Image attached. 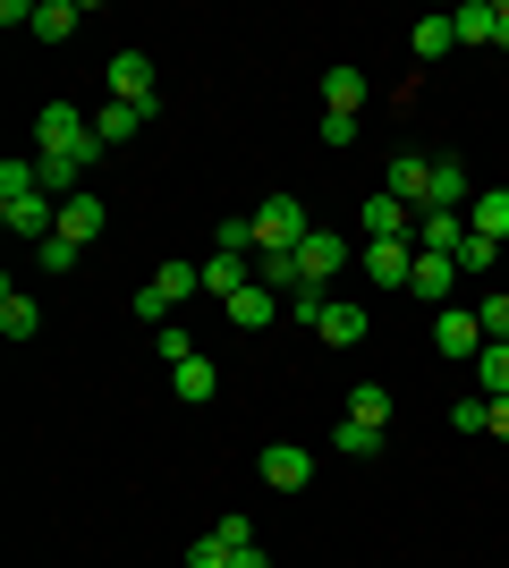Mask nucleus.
<instances>
[{"label": "nucleus", "instance_id": "obj_1", "mask_svg": "<svg viewBox=\"0 0 509 568\" xmlns=\"http://www.w3.org/2000/svg\"><path fill=\"white\" fill-rule=\"evenodd\" d=\"M94 153H102V136H94V119L77 111V102H43V111H34V162L85 170Z\"/></svg>", "mask_w": 509, "mask_h": 568}, {"label": "nucleus", "instance_id": "obj_2", "mask_svg": "<svg viewBox=\"0 0 509 568\" xmlns=\"http://www.w3.org/2000/svg\"><path fill=\"white\" fill-rule=\"evenodd\" d=\"M187 297H204V263H162V272L136 288V323H153V332H162Z\"/></svg>", "mask_w": 509, "mask_h": 568}, {"label": "nucleus", "instance_id": "obj_3", "mask_svg": "<svg viewBox=\"0 0 509 568\" xmlns=\"http://www.w3.org/2000/svg\"><path fill=\"white\" fill-rule=\"evenodd\" d=\"M246 221H255V255H297V246L315 237V221H306V204H297V195H264Z\"/></svg>", "mask_w": 509, "mask_h": 568}, {"label": "nucleus", "instance_id": "obj_4", "mask_svg": "<svg viewBox=\"0 0 509 568\" xmlns=\"http://www.w3.org/2000/svg\"><path fill=\"white\" fill-rule=\"evenodd\" d=\"M102 85H111V102H128V111L153 119V51H111V69H102Z\"/></svg>", "mask_w": 509, "mask_h": 568}, {"label": "nucleus", "instance_id": "obj_5", "mask_svg": "<svg viewBox=\"0 0 509 568\" xmlns=\"http://www.w3.org/2000/svg\"><path fill=\"white\" fill-rule=\"evenodd\" d=\"M434 348L450 356V365H476V356H485V323H476V306H441L434 314Z\"/></svg>", "mask_w": 509, "mask_h": 568}, {"label": "nucleus", "instance_id": "obj_6", "mask_svg": "<svg viewBox=\"0 0 509 568\" xmlns=\"http://www.w3.org/2000/svg\"><path fill=\"white\" fill-rule=\"evenodd\" d=\"M365 281L374 288H408L416 281V237H365Z\"/></svg>", "mask_w": 509, "mask_h": 568}, {"label": "nucleus", "instance_id": "obj_7", "mask_svg": "<svg viewBox=\"0 0 509 568\" xmlns=\"http://www.w3.org/2000/svg\"><path fill=\"white\" fill-rule=\"evenodd\" d=\"M339 263H348V237H339V230H315L306 246H297V288H332Z\"/></svg>", "mask_w": 509, "mask_h": 568}, {"label": "nucleus", "instance_id": "obj_8", "mask_svg": "<svg viewBox=\"0 0 509 568\" xmlns=\"http://www.w3.org/2000/svg\"><path fill=\"white\" fill-rule=\"evenodd\" d=\"M383 195H399L408 213H434V162H425V153H399L390 179H383Z\"/></svg>", "mask_w": 509, "mask_h": 568}, {"label": "nucleus", "instance_id": "obj_9", "mask_svg": "<svg viewBox=\"0 0 509 568\" xmlns=\"http://www.w3.org/2000/svg\"><path fill=\"white\" fill-rule=\"evenodd\" d=\"M264 484H272V493H306V484H315V450L272 442V450H264Z\"/></svg>", "mask_w": 509, "mask_h": 568}, {"label": "nucleus", "instance_id": "obj_10", "mask_svg": "<svg viewBox=\"0 0 509 568\" xmlns=\"http://www.w3.org/2000/svg\"><path fill=\"white\" fill-rule=\"evenodd\" d=\"M102 221H111V213H102V195L85 187V195H69V204H60V230H51V237H69V246H94Z\"/></svg>", "mask_w": 509, "mask_h": 568}, {"label": "nucleus", "instance_id": "obj_11", "mask_svg": "<svg viewBox=\"0 0 509 568\" xmlns=\"http://www.w3.org/2000/svg\"><path fill=\"white\" fill-rule=\"evenodd\" d=\"M230 323H238V332H264V323H281V288H264V281H246L238 297H230Z\"/></svg>", "mask_w": 509, "mask_h": 568}, {"label": "nucleus", "instance_id": "obj_12", "mask_svg": "<svg viewBox=\"0 0 509 568\" xmlns=\"http://www.w3.org/2000/svg\"><path fill=\"white\" fill-rule=\"evenodd\" d=\"M467 281V272H459V263H450V255H425V246H416V297H425V306H441V297H450V288H459Z\"/></svg>", "mask_w": 509, "mask_h": 568}, {"label": "nucleus", "instance_id": "obj_13", "mask_svg": "<svg viewBox=\"0 0 509 568\" xmlns=\"http://www.w3.org/2000/svg\"><path fill=\"white\" fill-rule=\"evenodd\" d=\"M170 390H179V399H187V407H204V399H213V390H221V365H213V356H204V348H195L187 365H170Z\"/></svg>", "mask_w": 509, "mask_h": 568}, {"label": "nucleus", "instance_id": "obj_14", "mask_svg": "<svg viewBox=\"0 0 509 568\" xmlns=\"http://www.w3.org/2000/svg\"><path fill=\"white\" fill-rule=\"evenodd\" d=\"M365 332H374V314H365L357 297H332V306H323V339H332V348H357Z\"/></svg>", "mask_w": 509, "mask_h": 568}, {"label": "nucleus", "instance_id": "obj_15", "mask_svg": "<svg viewBox=\"0 0 509 568\" xmlns=\"http://www.w3.org/2000/svg\"><path fill=\"white\" fill-rule=\"evenodd\" d=\"M416 246H425V255H459L467 246V213H416Z\"/></svg>", "mask_w": 509, "mask_h": 568}, {"label": "nucleus", "instance_id": "obj_16", "mask_svg": "<svg viewBox=\"0 0 509 568\" xmlns=\"http://www.w3.org/2000/svg\"><path fill=\"white\" fill-rule=\"evenodd\" d=\"M365 237H416V213L399 204V195H365Z\"/></svg>", "mask_w": 509, "mask_h": 568}, {"label": "nucleus", "instance_id": "obj_17", "mask_svg": "<svg viewBox=\"0 0 509 568\" xmlns=\"http://www.w3.org/2000/svg\"><path fill=\"white\" fill-rule=\"evenodd\" d=\"M246 281H255V255H213L204 263V297H221V306H230Z\"/></svg>", "mask_w": 509, "mask_h": 568}, {"label": "nucleus", "instance_id": "obj_18", "mask_svg": "<svg viewBox=\"0 0 509 568\" xmlns=\"http://www.w3.org/2000/svg\"><path fill=\"white\" fill-rule=\"evenodd\" d=\"M467 230L501 246V237H509V187H485V195H476V204H467Z\"/></svg>", "mask_w": 509, "mask_h": 568}, {"label": "nucleus", "instance_id": "obj_19", "mask_svg": "<svg viewBox=\"0 0 509 568\" xmlns=\"http://www.w3.org/2000/svg\"><path fill=\"white\" fill-rule=\"evenodd\" d=\"M408 43H416V69H434V60H450V51H459V26H450V18H425Z\"/></svg>", "mask_w": 509, "mask_h": 568}, {"label": "nucleus", "instance_id": "obj_20", "mask_svg": "<svg viewBox=\"0 0 509 568\" xmlns=\"http://www.w3.org/2000/svg\"><path fill=\"white\" fill-rule=\"evenodd\" d=\"M0 332H9V339H34V332H43V306H34V297H18V281L0 288Z\"/></svg>", "mask_w": 509, "mask_h": 568}, {"label": "nucleus", "instance_id": "obj_21", "mask_svg": "<svg viewBox=\"0 0 509 568\" xmlns=\"http://www.w3.org/2000/svg\"><path fill=\"white\" fill-rule=\"evenodd\" d=\"M77 26H85V9H77V0H34V34H43V43H69Z\"/></svg>", "mask_w": 509, "mask_h": 568}, {"label": "nucleus", "instance_id": "obj_22", "mask_svg": "<svg viewBox=\"0 0 509 568\" xmlns=\"http://www.w3.org/2000/svg\"><path fill=\"white\" fill-rule=\"evenodd\" d=\"M348 425L390 433V390H383V382H357V390H348Z\"/></svg>", "mask_w": 509, "mask_h": 568}, {"label": "nucleus", "instance_id": "obj_23", "mask_svg": "<svg viewBox=\"0 0 509 568\" xmlns=\"http://www.w3.org/2000/svg\"><path fill=\"white\" fill-rule=\"evenodd\" d=\"M323 111L357 119V111H365V77H357V69H332V77H323Z\"/></svg>", "mask_w": 509, "mask_h": 568}, {"label": "nucleus", "instance_id": "obj_24", "mask_svg": "<svg viewBox=\"0 0 509 568\" xmlns=\"http://www.w3.org/2000/svg\"><path fill=\"white\" fill-rule=\"evenodd\" d=\"M450 26H459V43H492V26H501V0H467V9H450Z\"/></svg>", "mask_w": 509, "mask_h": 568}, {"label": "nucleus", "instance_id": "obj_25", "mask_svg": "<svg viewBox=\"0 0 509 568\" xmlns=\"http://www.w3.org/2000/svg\"><path fill=\"white\" fill-rule=\"evenodd\" d=\"M476 382H485V399H509V339H485V356H476Z\"/></svg>", "mask_w": 509, "mask_h": 568}, {"label": "nucleus", "instance_id": "obj_26", "mask_svg": "<svg viewBox=\"0 0 509 568\" xmlns=\"http://www.w3.org/2000/svg\"><path fill=\"white\" fill-rule=\"evenodd\" d=\"M136 128H145V111H128V102H102V111H94V136L102 144H128Z\"/></svg>", "mask_w": 509, "mask_h": 568}, {"label": "nucleus", "instance_id": "obj_27", "mask_svg": "<svg viewBox=\"0 0 509 568\" xmlns=\"http://www.w3.org/2000/svg\"><path fill=\"white\" fill-rule=\"evenodd\" d=\"M323 306H332V288H289V297H281V314L306 323V332H323Z\"/></svg>", "mask_w": 509, "mask_h": 568}, {"label": "nucleus", "instance_id": "obj_28", "mask_svg": "<svg viewBox=\"0 0 509 568\" xmlns=\"http://www.w3.org/2000/svg\"><path fill=\"white\" fill-rule=\"evenodd\" d=\"M332 450H339V458H374V450H383V433H374V425H348V416H339Z\"/></svg>", "mask_w": 509, "mask_h": 568}, {"label": "nucleus", "instance_id": "obj_29", "mask_svg": "<svg viewBox=\"0 0 509 568\" xmlns=\"http://www.w3.org/2000/svg\"><path fill=\"white\" fill-rule=\"evenodd\" d=\"M476 306V323H485V339H509V297L492 288V297H467Z\"/></svg>", "mask_w": 509, "mask_h": 568}, {"label": "nucleus", "instance_id": "obj_30", "mask_svg": "<svg viewBox=\"0 0 509 568\" xmlns=\"http://www.w3.org/2000/svg\"><path fill=\"white\" fill-rule=\"evenodd\" d=\"M238 560V544H221V535H195L187 544V568H230Z\"/></svg>", "mask_w": 509, "mask_h": 568}, {"label": "nucleus", "instance_id": "obj_31", "mask_svg": "<svg viewBox=\"0 0 509 568\" xmlns=\"http://www.w3.org/2000/svg\"><path fill=\"white\" fill-rule=\"evenodd\" d=\"M492 255H501V246H492V237H476V230H467V246H459V255H450V263H459L467 281H476V272H492Z\"/></svg>", "mask_w": 509, "mask_h": 568}, {"label": "nucleus", "instance_id": "obj_32", "mask_svg": "<svg viewBox=\"0 0 509 568\" xmlns=\"http://www.w3.org/2000/svg\"><path fill=\"white\" fill-rule=\"evenodd\" d=\"M450 425H459V433H492V399H485V390L459 399V407H450Z\"/></svg>", "mask_w": 509, "mask_h": 568}, {"label": "nucleus", "instance_id": "obj_33", "mask_svg": "<svg viewBox=\"0 0 509 568\" xmlns=\"http://www.w3.org/2000/svg\"><path fill=\"white\" fill-rule=\"evenodd\" d=\"M153 356H162V365H187V356H195V339L179 332V323H162V332H153Z\"/></svg>", "mask_w": 509, "mask_h": 568}, {"label": "nucleus", "instance_id": "obj_34", "mask_svg": "<svg viewBox=\"0 0 509 568\" xmlns=\"http://www.w3.org/2000/svg\"><path fill=\"white\" fill-rule=\"evenodd\" d=\"M34 263L60 281V272H77V246H69V237H43V246H34Z\"/></svg>", "mask_w": 509, "mask_h": 568}, {"label": "nucleus", "instance_id": "obj_35", "mask_svg": "<svg viewBox=\"0 0 509 568\" xmlns=\"http://www.w3.org/2000/svg\"><path fill=\"white\" fill-rule=\"evenodd\" d=\"M213 535H221V544H238V551H246V544H255V518H238V509H230V518H221Z\"/></svg>", "mask_w": 509, "mask_h": 568}, {"label": "nucleus", "instance_id": "obj_36", "mask_svg": "<svg viewBox=\"0 0 509 568\" xmlns=\"http://www.w3.org/2000/svg\"><path fill=\"white\" fill-rule=\"evenodd\" d=\"M230 568H272V551H264V544H246V551H238Z\"/></svg>", "mask_w": 509, "mask_h": 568}, {"label": "nucleus", "instance_id": "obj_37", "mask_svg": "<svg viewBox=\"0 0 509 568\" xmlns=\"http://www.w3.org/2000/svg\"><path fill=\"white\" fill-rule=\"evenodd\" d=\"M492 442H509V399H492Z\"/></svg>", "mask_w": 509, "mask_h": 568}, {"label": "nucleus", "instance_id": "obj_38", "mask_svg": "<svg viewBox=\"0 0 509 568\" xmlns=\"http://www.w3.org/2000/svg\"><path fill=\"white\" fill-rule=\"evenodd\" d=\"M492 51H509V0H501V26H492Z\"/></svg>", "mask_w": 509, "mask_h": 568}]
</instances>
